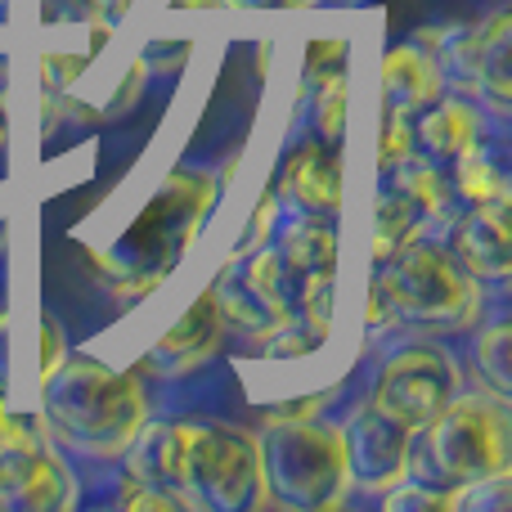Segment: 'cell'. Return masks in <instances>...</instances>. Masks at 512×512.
<instances>
[{
    "label": "cell",
    "instance_id": "1",
    "mask_svg": "<svg viewBox=\"0 0 512 512\" xmlns=\"http://www.w3.org/2000/svg\"><path fill=\"white\" fill-rule=\"evenodd\" d=\"M41 418L63 445L95 459H113L144 427V387L86 355H63L41 378Z\"/></svg>",
    "mask_w": 512,
    "mask_h": 512
},
{
    "label": "cell",
    "instance_id": "2",
    "mask_svg": "<svg viewBox=\"0 0 512 512\" xmlns=\"http://www.w3.org/2000/svg\"><path fill=\"white\" fill-rule=\"evenodd\" d=\"M216 180L203 171H176L162 180L158 198L140 212V221L122 234L108 252H90L95 274L117 292V297H140L158 288L176 270L180 252L194 243L207 207H212Z\"/></svg>",
    "mask_w": 512,
    "mask_h": 512
},
{
    "label": "cell",
    "instance_id": "3",
    "mask_svg": "<svg viewBox=\"0 0 512 512\" xmlns=\"http://www.w3.org/2000/svg\"><path fill=\"white\" fill-rule=\"evenodd\" d=\"M512 463V423L504 396H454L423 432L414 436L409 481L454 495L472 481L504 477Z\"/></svg>",
    "mask_w": 512,
    "mask_h": 512
},
{
    "label": "cell",
    "instance_id": "4",
    "mask_svg": "<svg viewBox=\"0 0 512 512\" xmlns=\"http://www.w3.org/2000/svg\"><path fill=\"white\" fill-rule=\"evenodd\" d=\"M256 463H261L265 499L274 508H337L351 486L342 427L315 418H270L256 441Z\"/></svg>",
    "mask_w": 512,
    "mask_h": 512
},
{
    "label": "cell",
    "instance_id": "5",
    "mask_svg": "<svg viewBox=\"0 0 512 512\" xmlns=\"http://www.w3.org/2000/svg\"><path fill=\"white\" fill-rule=\"evenodd\" d=\"M176 495L212 512H243L261 495L256 436L234 423H176Z\"/></svg>",
    "mask_w": 512,
    "mask_h": 512
},
{
    "label": "cell",
    "instance_id": "6",
    "mask_svg": "<svg viewBox=\"0 0 512 512\" xmlns=\"http://www.w3.org/2000/svg\"><path fill=\"white\" fill-rule=\"evenodd\" d=\"M378 288L391 315L418 328H463L477 315V279L436 243H409L382 261Z\"/></svg>",
    "mask_w": 512,
    "mask_h": 512
},
{
    "label": "cell",
    "instance_id": "7",
    "mask_svg": "<svg viewBox=\"0 0 512 512\" xmlns=\"http://www.w3.org/2000/svg\"><path fill=\"white\" fill-rule=\"evenodd\" d=\"M72 504V477L63 459L45 445L41 414L0 418V508L54 512Z\"/></svg>",
    "mask_w": 512,
    "mask_h": 512
},
{
    "label": "cell",
    "instance_id": "8",
    "mask_svg": "<svg viewBox=\"0 0 512 512\" xmlns=\"http://www.w3.org/2000/svg\"><path fill=\"white\" fill-rule=\"evenodd\" d=\"M454 396H459V369H454L450 355L436 351V346H409V351L391 355L382 364L373 405H382L391 418L423 432Z\"/></svg>",
    "mask_w": 512,
    "mask_h": 512
},
{
    "label": "cell",
    "instance_id": "9",
    "mask_svg": "<svg viewBox=\"0 0 512 512\" xmlns=\"http://www.w3.org/2000/svg\"><path fill=\"white\" fill-rule=\"evenodd\" d=\"M414 427H405L400 418H391L382 405H360L342 427L346 445V472L351 486L364 490H391L396 481L409 477V454H414Z\"/></svg>",
    "mask_w": 512,
    "mask_h": 512
},
{
    "label": "cell",
    "instance_id": "10",
    "mask_svg": "<svg viewBox=\"0 0 512 512\" xmlns=\"http://www.w3.org/2000/svg\"><path fill=\"white\" fill-rule=\"evenodd\" d=\"M508 50H512V18L508 14H495L490 23L468 27V32H459L454 45H450L454 72L463 77V86L481 90L486 104L495 108L499 117L508 113V99H512Z\"/></svg>",
    "mask_w": 512,
    "mask_h": 512
},
{
    "label": "cell",
    "instance_id": "11",
    "mask_svg": "<svg viewBox=\"0 0 512 512\" xmlns=\"http://www.w3.org/2000/svg\"><path fill=\"white\" fill-rule=\"evenodd\" d=\"M221 333H225V315H221V301H216V288H207L176 324L162 333V342L149 351V369L167 373H189L207 360V355L221 346Z\"/></svg>",
    "mask_w": 512,
    "mask_h": 512
},
{
    "label": "cell",
    "instance_id": "12",
    "mask_svg": "<svg viewBox=\"0 0 512 512\" xmlns=\"http://www.w3.org/2000/svg\"><path fill=\"white\" fill-rule=\"evenodd\" d=\"M279 198L306 207L315 216H328L342 207V158L333 153V144L310 140L301 149L288 153L279 171Z\"/></svg>",
    "mask_w": 512,
    "mask_h": 512
},
{
    "label": "cell",
    "instance_id": "13",
    "mask_svg": "<svg viewBox=\"0 0 512 512\" xmlns=\"http://www.w3.org/2000/svg\"><path fill=\"white\" fill-rule=\"evenodd\" d=\"M454 261L472 279H508L512 270V225L508 207H472L454 225Z\"/></svg>",
    "mask_w": 512,
    "mask_h": 512
},
{
    "label": "cell",
    "instance_id": "14",
    "mask_svg": "<svg viewBox=\"0 0 512 512\" xmlns=\"http://www.w3.org/2000/svg\"><path fill=\"white\" fill-rule=\"evenodd\" d=\"M382 90H387V108H400L405 117L423 113L432 99H441V68L418 45H396L382 59Z\"/></svg>",
    "mask_w": 512,
    "mask_h": 512
},
{
    "label": "cell",
    "instance_id": "15",
    "mask_svg": "<svg viewBox=\"0 0 512 512\" xmlns=\"http://www.w3.org/2000/svg\"><path fill=\"white\" fill-rule=\"evenodd\" d=\"M414 140L441 162L463 158V153L477 149V140H481V117H477V108L463 104V99H432V104L423 108V122L414 126Z\"/></svg>",
    "mask_w": 512,
    "mask_h": 512
},
{
    "label": "cell",
    "instance_id": "16",
    "mask_svg": "<svg viewBox=\"0 0 512 512\" xmlns=\"http://www.w3.org/2000/svg\"><path fill=\"white\" fill-rule=\"evenodd\" d=\"M279 261L297 288L306 279H328V274H337V234L328 230L324 216L310 212V221H297L283 230Z\"/></svg>",
    "mask_w": 512,
    "mask_h": 512
},
{
    "label": "cell",
    "instance_id": "17",
    "mask_svg": "<svg viewBox=\"0 0 512 512\" xmlns=\"http://www.w3.org/2000/svg\"><path fill=\"white\" fill-rule=\"evenodd\" d=\"M423 207L409 203L400 189H387V194L378 198V225H373V261H391L400 248H409V243L423 239Z\"/></svg>",
    "mask_w": 512,
    "mask_h": 512
},
{
    "label": "cell",
    "instance_id": "18",
    "mask_svg": "<svg viewBox=\"0 0 512 512\" xmlns=\"http://www.w3.org/2000/svg\"><path fill=\"white\" fill-rule=\"evenodd\" d=\"M396 171V180H391V189H400V194L409 198V203L423 207V216H450L454 207V189L450 180L441 176V167L436 162H418V158H405Z\"/></svg>",
    "mask_w": 512,
    "mask_h": 512
},
{
    "label": "cell",
    "instance_id": "19",
    "mask_svg": "<svg viewBox=\"0 0 512 512\" xmlns=\"http://www.w3.org/2000/svg\"><path fill=\"white\" fill-rule=\"evenodd\" d=\"M459 162V194L472 207H508V176L486 158V153H463Z\"/></svg>",
    "mask_w": 512,
    "mask_h": 512
},
{
    "label": "cell",
    "instance_id": "20",
    "mask_svg": "<svg viewBox=\"0 0 512 512\" xmlns=\"http://www.w3.org/2000/svg\"><path fill=\"white\" fill-rule=\"evenodd\" d=\"M508 342H512V333H508L504 324H495L486 337H481V346H477L481 378H486L490 396H504V400H508V391H512V360H508Z\"/></svg>",
    "mask_w": 512,
    "mask_h": 512
},
{
    "label": "cell",
    "instance_id": "21",
    "mask_svg": "<svg viewBox=\"0 0 512 512\" xmlns=\"http://www.w3.org/2000/svg\"><path fill=\"white\" fill-rule=\"evenodd\" d=\"M315 131L324 144H337L342 135V113H346V72H333V77L315 81Z\"/></svg>",
    "mask_w": 512,
    "mask_h": 512
},
{
    "label": "cell",
    "instance_id": "22",
    "mask_svg": "<svg viewBox=\"0 0 512 512\" xmlns=\"http://www.w3.org/2000/svg\"><path fill=\"white\" fill-rule=\"evenodd\" d=\"M382 504H387L391 512H445L450 508V495L445 490H432V486H423V481H396L391 490H382Z\"/></svg>",
    "mask_w": 512,
    "mask_h": 512
},
{
    "label": "cell",
    "instance_id": "23",
    "mask_svg": "<svg viewBox=\"0 0 512 512\" xmlns=\"http://www.w3.org/2000/svg\"><path fill=\"white\" fill-rule=\"evenodd\" d=\"M405 158H414V126L405 122L400 108H387V122H382V167H400Z\"/></svg>",
    "mask_w": 512,
    "mask_h": 512
},
{
    "label": "cell",
    "instance_id": "24",
    "mask_svg": "<svg viewBox=\"0 0 512 512\" xmlns=\"http://www.w3.org/2000/svg\"><path fill=\"white\" fill-rule=\"evenodd\" d=\"M117 504L122 508H158V512H176V508H185L171 490H158V486H144V481H131L126 477V486H122V495H117Z\"/></svg>",
    "mask_w": 512,
    "mask_h": 512
},
{
    "label": "cell",
    "instance_id": "25",
    "mask_svg": "<svg viewBox=\"0 0 512 512\" xmlns=\"http://www.w3.org/2000/svg\"><path fill=\"white\" fill-rule=\"evenodd\" d=\"M81 68H86V59H77V54H45L41 59V86L50 90V95H59V90H68L72 81L81 77Z\"/></svg>",
    "mask_w": 512,
    "mask_h": 512
},
{
    "label": "cell",
    "instance_id": "26",
    "mask_svg": "<svg viewBox=\"0 0 512 512\" xmlns=\"http://www.w3.org/2000/svg\"><path fill=\"white\" fill-rule=\"evenodd\" d=\"M342 59H346V45L342 41H315V45H310V59H306V81L315 86L319 77L342 72Z\"/></svg>",
    "mask_w": 512,
    "mask_h": 512
},
{
    "label": "cell",
    "instance_id": "27",
    "mask_svg": "<svg viewBox=\"0 0 512 512\" xmlns=\"http://www.w3.org/2000/svg\"><path fill=\"white\" fill-rule=\"evenodd\" d=\"M230 5L248 14H288V9H306L310 0H230Z\"/></svg>",
    "mask_w": 512,
    "mask_h": 512
},
{
    "label": "cell",
    "instance_id": "28",
    "mask_svg": "<svg viewBox=\"0 0 512 512\" xmlns=\"http://www.w3.org/2000/svg\"><path fill=\"white\" fill-rule=\"evenodd\" d=\"M391 319V306H387V297H382V288L373 283L369 288V301H364V324L369 328H382Z\"/></svg>",
    "mask_w": 512,
    "mask_h": 512
},
{
    "label": "cell",
    "instance_id": "29",
    "mask_svg": "<svg viewBox=\"0 0 512 512\" xmlns=\"http://www.w3.org/2000/svg\"><path fill=\"white\" fill-rule=\"evenodd\" d=\"M90 9H95L99 18H122L126 9H131V0H90Z\"/></svg>",
    "mask_w": 512,
    "mask_h": 512
},
{
    "label": "cell",
    "instance_id": "30",
    "mask_svg": "<svg viewBox=\"0 0 512 512\" xmlns=\"http://www.w3.org/2000/svg\"><path fill=\"white\" fill-rule=\"evenodd\" d=\"M216 5V0H171V9H207Z\"/></svg>",
    "mask_w": 512,
    "mask_h": 512
},
{
    "label": "cell",
    "instance_id": "31",
    "mask_svg": "<svg viewBox=\"0 0 512 512\" xmlns=\"http://www.w3.org/2000/svg\"><path fill=\"white\" fill-rule=\"evenodd\" d=\"M0 418H5V382H0Z\"/></svg>",
    "mask_w": 512,
    "mask_h": 512
},
{
    "label": "cell",
    "instance_id": "32",
    "mask_svg": "<svg viewBox=\"0 0 512 512\" xmlns=\"http://www.w3.org/2000/svg\"><path fill=\"white\" fill-rule=\"evenodd\" d=\"M0 140H5V117H0Z\"/></svg>",
    "mask_w": 512,
    "mask_h": 512
}]
</instances>
